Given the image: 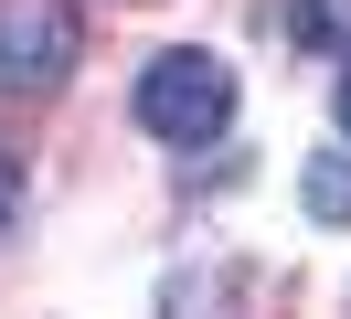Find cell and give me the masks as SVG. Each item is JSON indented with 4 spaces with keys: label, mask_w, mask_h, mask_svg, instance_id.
Returning a JSON list of instances; mask_svg holds the SVG:
<instances>
[{
    "label": "cell",
    "mask_w": 351,
    "mask_h": 319,
    "mask_svg": "<svg viewBox=\"0 0 351 319\" xmlns=\"http://www.w3.org/2000/svg\"><path fill=\"white\" fill-rule=\"evenodd\" d=\"M86 54L75 0H0V106L11 96H53Z\"/></svg>",
    "instance_id": "cell-2"
},
{
    "label": "cell",
    "mask_w": 351,
    "mask_h": 319,
    "mask_svg": "<svg viewBox=\"0 0 351 319\" xmlns=\"http://www.w3.org/2000/svg\"><path fill=\"white\" fill-rule=\"evenodd\" d=\"M138 128H149L160 149H202L234 128V64L223 54H160L149 75H138Z\"/></svg>",
    "instance_id": "cell-1"
},
{
    "label": "cell",
    "mask_w": 351,
    "mask_h": 319,
    "mask_svg": "<svg viewBox=\"0 0 351 319\" xmlns=\"http://www.w3.org/2000/svg\"><path fill=\"white\" fill-rule=\"evenodd\" d=\"M298 54H351V0H298Z\"/></svg>",
    "instance_id": "cell-4"
},
{
    "label": "cell",
    "mask_w": 351,
    "mask_h": 319,
    "mask_svg": "<svg viewBox=\"0 0 351 319\" xmlns=\"http://www.w3.org/2000/svg\"><path fill=\"white\" fill-rule=\"evenodd\" d=\"M341 139H351V75H341Z\"/></svg>",
    "instance_id": "cell-6"
},
{
    "label": "cell",
    "mask_w": 351,
    "mask_h": 319,
    "mask_svg": "<svg viewBox=\"0 0 351 319\" xmlns=\"http://www.w3.org/2000/svg\"><path fill=\"white\" fill-rule=\"evenodd\" d=\"M298 191H308L319 224H351V149H319V160L298 170Z\"/></svg>",
    "instance_id": "cell-3"
},
{
    "label": "cell",
    "mask_w": 351,
    "mask_h": 319,
    "mask_svg": "<svg viewBox=\"0 0 351 319\" xmlns=\"http://www.w3.org/2000/svg\"><path fill=\"white\" fill-rule=\"evenodd\" d=\"M11 224H22V160H0V245H11Z\"/></svg>",
    "instance_id": "cell-5"
}]
</instances>
